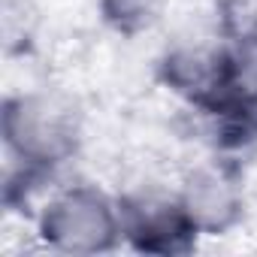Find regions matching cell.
Segmentation results:
<instances>
[{
    "label": "cell",
    "instance_id": "obj_1",
    "mask_svg": "<svg viewBox=\"0 0 257 257\" xmlns=\"http://www.w3.org/2000/svg\"><path fill=\"white\" fill-rule=\"evenodd\" d=\"M4 140L28 170H52L73 158L79 121L61 97L28 91L4 103Z\"/></svg>",
    "mask_w": 257,
    "mask_h": 257
},
{
    "label": "cell",
    "instance_id": "obj_2",
    "mask_svg": "<svg viewBox=\"0 0 257 257\" xmlns=\"http://www.w3.org/2000/svg\"><path fill=\"white\" fill-rule=\"evenodd\" d=\"M40 239L61 254H103L124 236L121 209L91 185H73L55 194L40 218Z\"/></svg>",
    "mask_w": 257,
    "mask_h": 257
},
{
    "label": "cell",
    "instance_id": "obj_3",
    "mask_svg": "<svg viewBox=\"0 0 257 257\" xmlns=\"http://www.w3.org/2000/svg\"><path fill=\"white\" fill-rule=\"evenodd\" d=\"M179 206L191 227L206 236H221L233 230L242 215H245V197L236 182V176L224 167H200L194 170L182 191H179Z\"/></svg>",
    "mask_w": 257,
    "mask_h": 257
},
{
    "label": "cell",
    "instance_id": "obj_4",
    "mask_svg": "<svg viewBox=\"0 0 257 257\" xmlns=\"http://www.w3.org/2000/svg\"><path fill=\"white\" fill-rule=\"evenodd\" d=\"M124 236L140 251L152 254H185L194 245L197 230L185 218L179 200H146L131 209H121Z\"/></svg>",
    "mask_w": 257,
    "mask_h": 257
},
{
    "label": "cell",
    "instance_id": "obj_5",
    "mask_svg": "<svg viewBox=\"0 0 257 257\" xmlns=\"http://www.w3.org/2000/svg\"><path fill=\"white\" fill-rule=\"evenodd\" d=\"M164 4L167 0H100V13L109 28L131 37V34L149 31L161 19Z\"/></svg>",
    "mask_w": 257,
    "mask_h": 257
}]
</instances>
